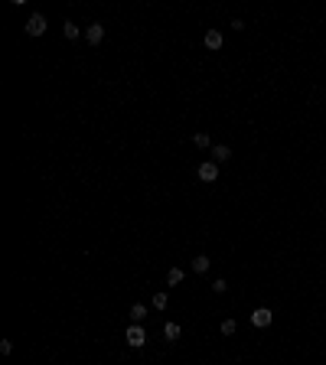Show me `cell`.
I'll return each mask as SVG.
<instances>
[{
    "instance_id": "1",
    "label": "cell",
    "mask_w": 326,
    "mask_h": 365,
    "mask_svg": "<svg viewBox=\"0 0 326 365\" xmlns=\"http://www.w3.org/2000/svg\"><path fill=\"white\" fill-rule=\"evenodd\" d=\"M124 339H127L130 349H141V346L147 343V329H144L141 323H130V326H127V333H124Z\"/></svg>"
},
{
    "instance_id": "2",
    "label": "cell",
    "mask_w": 326,
    "mask_h": 365,
    "mask_svg": "<svg viewBox=\"0 0 326 365\" xmlns=\"http://www.w3.org/2000/svg\"><path fill=\"white\" fill-rule=\"evenodd\" d=\"M46 26H49V20H46L43 13H33L30 20H26V33H30V36H43Z\"/></svg>"
},
{
    "instance_id": "3",
    "label": "cell",
    "mask_w": 326,
    "mask_h": 365,
    "mask_svg": "<svg viewBox=\"0 0 326 365\" xmlns=\"http://www.w3.org/2000/svg\"><path fill=\"white\" fill-rule=\"evenodd\" d=\"M196 176H199L202 182H216V180H218V166H216V160L199 163V170H196Z\"/></svg>"
},
{
    "instance_id": "4",
    "label": "cell",
    "mask_w": 326,
    "mask_h": 365,
    "mask_svg": "<svg viewBox=\"0 0 326 365\" xmlns=\"http://www.w3.org/2000/svg\"><path fill=\"white\" fill-rule=\"evenodd\" d=\"M271 320H274V313L268 310V307H258V310L251 313V323H254V326H261V329H264V326H271Z\"/></svg>"
},
{
    "instance_id": "5",
    "label": "cell",
    "mask_w": 326,
    "mask_h": 365,
    "mask_svg": "<svg viewBox=\"0 0 326 365\" xmlns=\"http://www.w3.org/2000/svg\"><path fill=\"white\" fill-rule=\"evenodd\" d=\"M85 39H88L91 46H98L101 39H105V26H101V23H91V26L85 30Z\"/></svg>"
},
{
    "instance_id": "6",
    "label": "cell",
    "mask_w": 326,
    "mask_h": 365,
    "mask_svg": "<svg viewBox=\"0 0 326 365\" xmlns=\"http://www.w3.org/2000/svg\"><path fill=\"white\" fill-rule=\"evenodd\" d=\"M202 43H206V49H222V33L218 30H206V36H202Z\"/></svg>"
},
{
    "instance_id": "7",
    "label": "cell",
    "mask_w": 326,
    "mask_h": 365,
    "mask_svg": "<svg viewBox=\"0 0 326 365\" xmlns=\"http://www.w3.org/2000/svg\"><path fill=\"white\" fill-rule=\"evenodd\" d=\"M183 280H186V271L183 268H170V271H166V284H170V287L183 284Z\"/></svg>"
},
{
    "instance_id": "8",
    "label": "cell",
    "mask_w": 326,
    "mask_h": 365,
    "mask_svg": "<svg viewBox=\"0 0 326 365\" xmlns=\"http://www.w3.org/2000/svg\"><path fill=\"white\" fill-rule=\"evenodd\" d=\"M147 307H144V303H134V307H130V323H144L147 320Z\"/></svg>"
},
{
    "instance_id": "9",
    "label": "cell",
    "mask_w": 326,
    "mask_h": 365,
    "mask_svg": "<svg viewBox=\"0 0 326 365\" xmlns=\"http://www.w3.org/2000/svg\"><path fill=\"white\" fill-rule=\"evenodd\" d=\"M193 144L199 150H209V147H212V137H209L206 130H199V134H193Z\"/></svg>"
},
{
    "instance_id": "10",
    "label": "cell",
    "mask_w": 326,
    "mask_h": 365,
    "mask_svg": "<svg viewBox=\"0 0 326 365\" xmlns=\"http://www.w3.org/2000/svg\"><path fill=\"white\" fill-rule=\"evenodd\" d=\"M209 264H212V261H209L206 255H199V258H193V264H189V268H193L196 274H206V271H209Z\"/></svg>"
},
{
    "instance_id": "11",
    "label": "cell",
    "mask_w": 326,
    "mask_h": 365,
    "mask_svg": "<svg viewBox=\"0 0 326 365\" xmlns=\"http://www.w3.org/2000/svg\"><path fill=\"white\" fill-rule=\"evenodd\" d=\"M228 157H232V150H228L225 144H216V147H212V160H216V163L228 160Z\"/></svg>"
},
{
    "instance_id": "12",
    "label": "cell",
    "mask_w": 326,
    "mask_h": 365,
    "mask_svg": "<svg viewBox=\"0 0 326 365\" xmlns=\"http://www.w3.org/2000/svg\"><path fill=\"white\" fill-rule=\"evenodd\" d=\"M62 33H65V39H78V36H82V30H78L75 23L69 20V23H62Z\"/></svg>"
},
{
    "instance_id": "13",
    "label": "cell",
    "mask_w": 326,
    "mask_h": 365,
    "mask_svg": "<svg viewBox=\"0 0 326 365\" xmlns=\"http://www.w3.org/2000/svg\"><path fill=\"white\" fill-rule=\"evenodd\" d=\"M180 333H183L180 323H166V326H163V336H166V339H180Z\"/></svg>"
},
{
    "instance_id": "14",
    "label": "cell",
    "mask_w": 326,
    "mask_h": 365,
    "mask_svg": "<svg viewBox=\"0 0 326 365\" xmlns=\"http://www.w3.org/2000/svg\"><path fill=\"white\" fill-rule=\"evenodd\" d=\"M166 303H170V297H166V293H153V310H166Z\"/></svg>"
},
{
    "instance_id": "15",
    "label": "cell",
    "mask_w": 326,
    "mask_h": 365,
    "mask_svg": "<svg viewBox=\"0 0 326 365\" xmlns=\"http://www.w3.org/2000/svg\"><path fill=\"white\" fill-rule=\"evenodd\" d=\"M222 333L235 336V333H238V323H235V320H222Z\"/></svg>"
},
{
    "instance_id": "16",
    "label": "cell",
    "mask_w": 326,
    "mask_h": 365,
    "mask_svg": "<svg viewBox=\"0 0 326 365\" xmlns=\"http://www.w3.org/2000/svg\"><path fill=\"white\" fill-rule=\"evenodd\" d=\"M212 290H216V293H225V290H228V284H225L222 277H218V280H212Z\"/></svg>"
},
{
    "instance_id": "17",
    "label": "cell",
    "mask_w": 326,
    "mask_h": 365,
    "mask_svg": "<svg viewBox=\"0 0 326 365\" xmlns=\"http://www.w3.org/2000/svg\"><path fill=\"white\" fill-rule=\"evenodd\" d=\"M0 352H3V355L13 352V343H10V339H3V343H0Z\"/></svg>"
}]
</instances>
